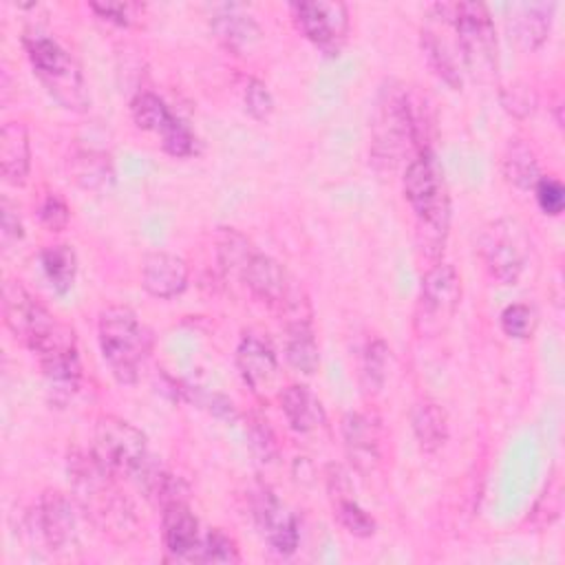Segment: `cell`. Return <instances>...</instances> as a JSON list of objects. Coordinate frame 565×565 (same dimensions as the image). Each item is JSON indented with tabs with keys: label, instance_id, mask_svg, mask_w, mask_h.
I'll use <instances>...</instances> for the list:
<instances>
[{
	"label": "cell",
	"instance_id": "6da1fadb",
	"mask_svg": "<svg viewBox=\"0 0 565 565\" xmlns=\"http://www.w3.org/2000/svg\"><path fill=\"white\" fill-rule=\"evenodd\" d=\"M422 119L408 90L397 82H386L377 95L371 124V157L377 168L393 170L408 154L426 150Z\"/></svg>",
	"mask_w": 565,
	"mask_h": 565
},
{
	"label": "cell",
	"instance_id": "7a4b0ae2",
	"mask_svg": "<svg viewBox=\"0 0 565 565\" xmlns=\"http://www.w3.org/2000/svg\"><path fill=\"white\" fill-rule=\"evenodd\" d=\"M68 481L77 503L104 532L126 536L135 532L132 508L115 483V475L106 470L93 452L68 455Z\"/></svg>",
	"mask_w": 565,
	"mask_h": 565
},
{
	"label": "cell",
	"instance_id": "3957f363",
	"mask_svg": "<svg viewBox=\"0 0 565 565\" xmlns=\"http://www.w3.org/2000/svg\"><path fill=\"white\" fill-rule=\"evenodd\" d=\"M402 185L404 196L411 210L415 212L419 234L424 236V245L437 252L448 232L450 201L444 181V170L428 148L419 150L415 157L408 159Z\"/></svg>",
	"mask_w": 565,
	"mask_h": 565
},
{
	"label": "cell",
	"instance_id": "277c9868",
	"mask_svg": "<svg viewBox=\"0 0 565 565\" xmlns=\"http://www.w3.org/2000/svg\"><path fill=\"white\" fill-rule=\"evenodd\" d=\"M97 338L104 360L121 384H135L150 351V333L130 307L113 305L99 313Z\"/></svg>",
	"mask_w": 565,
	"mask_h": 565
},
{
	"label": "cell",
	"instance_id": "5b68a950",
	"mask_svg": "<svg viewBox=\"0 0 565 565\" xmlns=\"http://www.w3.org/2000/svg\"><path fill=\"white\" fill-rule=\"evenodd\" d=\"M26 57L35 68L38 77L46 86V90L68 110L82 113L88 108V90L84 84V75L73 60V55L51 35L46 33H26L22 38Z\"/></svg>",
	"mask_w": 565,
	"mask_h": 565
},
{
	"label": "cell",
	"instance_id": "8992f818",
	"mask_svg": "<svg viewBox=\"0 0 565 565\" xmlns=\"http://www.w3.org/2000/svg\"><path fill=\"white\" fill-rule=\"evenodd\" d=\"M457 33V46L466 68L481 82L497 75V35L490 11L481 2H455L433 7Z\"/></svg>",
	"mask_w": 565,
	"mask_h": 565
},
{
	"label": "cell",
	"instance_id": "52a82bcc",
	"mask_svg": "<svg viewBox=\"0 0 565 565\" xmlns=\"http://www.w3.org/2000/svg\"><path fill=\"white\" fill-rule=\"evenodd\" d=\"M241 280L269 309L278 311L289 322H309V305L291 274L271 256L254 252L247 260Z\"/></svg>",
	"mask_w": 565,
	"mask_h": 565
},
{
	"label": "cell",
	"instance_id": "ba28073f",
	"mask_svg": "<svg viewBox=\"0 0 565 565\" xmlns=\"http://www.w3.org/2000/svg\"><path fill=\"white\" fill-rule=\"evenodd\" d=\"M479 254L492 278L514 285L530 258V236L516 218H497L483 227Z\"/></svg>",
	"mask_w": 565,
	"mask_h": 565
},
{
	"label": "cell",
	"instance_id": "9c48e42d",
	"mask_svg": "<svg viewBox=\"0 0 565 565\" xmlns=\"http://www.w3.org/2000/svg\"><path fill=\"white\" fill-rule=\"evenodd\" d=\"M90 452L115 477H135L148 459V439L130 422L115 415H102L95 424Z\"/></svg>",
	"mask_w": 565,
	"mask_h": 565
},
{
	"label": "cell",
	"instance_id": "30bf717a",
	"mask_svg": "<svg viewBox=\"0 0 565 565\" xmlns=\"http://www.w3.org/2000/svg\"><path fill=\"white\" fill-rule=\"evenodd\" d=\"M42 375L46 380L49 395L55 404H66L79 388L82 364L77 353L75 333L71 327L60 322L35 349Z\"/></svg>",
	"mask_w": 565,
	"mask_h": 565
},
{
	"label": "cell",
	"instance_id": "8fae6325",
	"mask_svg": "<svg viewBox=\"0 0 565 565\" xmlns=\"http://www.w3.org/2000/svg\"><path fill=\"white\" fill-rule=\"evenodd\" d=\"M291 15L300 33L322 53L338 55L349 33V11L342 2H294Z\"/></svg>",
	"mask_w": 565,
	"mask_h": 565
},
{
	"label": "cell",
	"instance_id": "7c38bea8",
	"mask_svg": "<svg viewBox=\"0 0 565 565\" xmlns=\"http://www.w3.org/2000/svg\"><path fill=\"white\" fill-rule=\"evenodd\" d=\"M2 316L9 331L33 349L60 322L38 298H33L20 282L7 280L2 289Z\"/></svg>",
	"mask_w": 565,
	"mask_h": 565
},
{
	"label": "cell",
	"instance_id": "4fadbf2b",
	"mask_svg": "<svg viewBox=\"0 0 565 565\" xmlns=\"http://www.w3.org/2000/svg\"><path fill=\"white\" fill-rule=\"evenodd\" d=\"M252 516L263 539L276 554L289 556L298 550V543H300L298 521L267 486H258L252 492Z\"/></svg>",
	"mask_w": 565,
	"mask_h": 565
},
{
	"label": "cell",
	"instance_id": "5bb4252c",
	"mask_svg": "<svg viewBox=\"0 0 565 565\" xmlns=\"http://www.w3.org/2000/svg\"><path fill=\"white\" fill-rule=\"evenodd\" d=\"M35 525L53 552L71 550L77 541V514L71 499L60 490H46L35 510Z\"/></svg>",
	"mask_w": 565,
	"mask_h": 565
},
{
	"label": "cell",
	"instance_id": "9a60e30c",
	"mask_svg": "<svg viewBox=\"0 0 565 565\" xmlns=\"http://www.w3.org/2000/svg\"><path fill=\"white\" fill-rule=\"evenodd\" d=\"M461 300V280L452 265L437 263L433 265L424 280L419 291V320L439 324L441 320H448Z\"/></svg>",
	"mask_w": 565,
	"mask_h": 565
},
{
	"label": "cell",
	"instance_id": "2e32d148",
	"mask_svg": "<svg viewBox=\"0 0 565 565\" xmlns=\"http://www.w3.org/2000/svg\"><path fill=\"white\" fill-rule=\"evenodd\" d=\"M161 534L166 552L177 561H196L203 534L185 497L161 505Z\"/></svg>",
	"mask_w": 565,
	"mask_h": 565
},
{
	"label": "cell",
	"instance_id": "e0dca14e",
	"mask_svg": "<svg viewBox=\"0 0 565 565\" xmlns=\"http://www.w3.org/2000/svg\"><path fill=\"white\" fill-rule=\"evenodd\" d=\"M236 366L243 382L254 391H267L278 375V360L271 344L256 335L245 333L236 347Z\"/></svg>",
	"mask_w": 565,
	"mask_h": 565
},
{
	"label": "cell",
	"instance_id": "ac0fdd59",
	"mask_svg": "<svg viewBox=\"0 0 565 565\" xmlns=\"http://www.w3.org/2000/svg\"><path fill=\"white\" fill-rule=\"evenodd\" d=\"M141 285L154 298H174L188 287V265L170 252H152L141 265Z\"/></svg>",
	"mask_w": 565,
	"mask_h": 565
},
{
	"label": "cell",
	"instance_id": "d6986e66",
	"mask_svg": "<svg viewBox=\"0 0 565 565\" xmlns=\"http://www.w3.org/2000/svg\"><path fill=\"white\" fill-rule=\"evenodd\" d=\"M344 452L358 472H371L380 461V430L364 413H347L342 419Z\"/></svg>",
	"mask_w": 565,
	"mask_h": 565
},
{
	"label": "cell",
	"instance_id": "ffe728a7",
	"mask_svg": "<svg viewBox=\"0 0 565 565\" xmlns=\"http://www.w3.org/2000/svg\"><path fill=\"white\" fill-rule=\"evenodd\" d=\"M212 31L218 42L236 55L252 51L260 42V26L241 7H223L212 18Z\"/></svg>",
	"mask_w": 565,
	"mask_h": 565
},
{
	"label": "cell",
	"instance_id": "44dd1931",
	"mask_svg": "<svg viewBox=\"0 0 565 565\" xmlns=\"http://www.w3.org/2000/svg\"><path fill=\"white\" fill-rule=\"evenodd\" d=\"M31 168V143L24 124L7 121L0 130V172L4 181L24 183Z\"/></svg>",
	"mask_w": 565,
	"mask_h": 565
},
{
	"label": "cell",
	"instance_id": "7402d4cb",
	"mask_svg": "<svg viewBox=\"0 0 565 565\" xmlns=\"http://www.w3.org/2000/svg\"><path fill=\"white\" fill-rule=\"evenodd\" d=\"M280 408L296 433H311L324 426V406L305 384H289L280 391Z\"/></svg>",
	"mask_w": 565,
	"mask_h": 565
},
{
	"label": "cell",
	"instance_id": "603a6c76",
	"mask_svg": "<svg viewBox=\"0 0 565 565\" xmlns=\"http://www.w3.org/2000/svg\"><path fill=\"white\" fill-rule=\"evenodd\" d=\"M552 13H554V2H523L512 7L510 31L514 40L527 51L539 49L547 40V33L552 26Z\"/></svg>",
	"mask_w": 565,
	"mask_h": 565
},
{
	"label": "cell",
	"instance_id": "cb8c5ba5",
	"mask_svg": "<svg viewBox=\"0 0 565 565\" xmlns=\"http://www.w3.org/2000/svg\"><path fill=\"white\" fill-rule=\"evenodd\" d=\"M411 426L419 450L433 455L448 441V415L430 399L417 402L411 411Z\"/></svg>",
	"mask_w": 565,
	"mask_h": 565
},
{
	"label": "cell",
	"instance_id": "d4e9b609",
	"mask_svg": "<svg viewBox=\"0 0 565 565\" xmlns=\"http://www.w3.org/2000/svg\"><path fill=\"white\" fill-rule=\"evenodd\" d=\"M285 355L289 364L302 373H313L320 364L318 342L309 322H289L285 335Z\"/></svg>",
	"mask_w": 565,
	"mask_h": 565
},
{
	"label": "cell",
	"instance_id": "484cf974",
	"mask_svg": "<svg viewBox=\"0 0 565 565\" xmlns=\"http://www.w3.org/2000/svg\"><path fill=\"white\" fill-rule=\"evenodd\" d=\"M40 263L46 280L57 294H66L73 287L77 274V256L71 245H46L40 254Z\"/></svg>",
	"mask_w": 565,
	"mask_h": 565
},
{
	"label": "cell",
	"instance_id": "4316f807",
	"mask_svg": "<svg viewBox=\"0 0 565 565\" xmlns=\"http://www.w3.org/2000/svg\"><path fill=\"white\" fill-rule=\"evenodd\" d=\"M503 174L512 185H516L521 190L534 188V183L541 179L539 161H536L534 152L523 141L508 143L505 154H503Z\"/></svg>",
	"mask_w": 565,
	"mask_h": 565
},
{
	"label": "cell",
	"instance_id": "83f0119b",
	"mask_svg": "<svg viewBox=\"0 0 565 565\" xmlns=\"http://www.w3.org/2000/svg\"><path fill=\"white\" fill-rule=\"evenodd\" d=\"M68 174L77 185L86 190H97L108 183L113 172H110V161L104 152L79 150L68 159Z\"/></svg>",
	"mask_w": 565,
	"mask_h": 565
},
{
	"label": "cell",
	"instance_id": "f1b7e54d",
	"mask_svg": "<svg viewBox=\"0 0 565 565\" xmlns=\"http://www.w3.org/2000/svg\"><path fill=\"white\" fill-rule=\"evenodd\" d=\"M329 494H331V501H333L335 516L349 534H353L358 539H369V536L375 534V527H377L375 519L353 497H349L351 488L335 490V492H329Z\"/></svg>",
	"mask_w": 565,
	"mask_h": 565
},
{
	"label": "cell",
	"instance_id": "f546056e",
	"mask_svg": "<svg viewBox=\"0 0 565 565\" xmlns=\"http://www.w3.org/2000/svg\"><path fill=\"white\" fill-rule=\"evenodd\" d=\"M130 113H132V121L141 130H150L157 135L174 117V113L168 108V104L150 90H141L135 95V99L130 102Z\"/></svg>",
	"mask_w": 565,
	"mask_h": 565
},
{
	"label": "cell",
	"instance_id": "4dcf8cb0",
	"mask_svg": "<svg viewBox=\"0 0 565 565\" xmlns=\"http://www.w3.org/2000/svg\"><path fill=\"white\" fill-rule=\"evenodd\" d=\"M422 49L428 57V64L433 66V71L452 88L461 86V75L459 68L455 64V57L448 53V49L444 46V42L433 33V31H422Z\"/></svg>",
	"mask_w": 565,
	"mask_h": 565
},
{
	"label": "cell",
	"instance_id": "1f68e13d",
	"mask_svg": "<svg viewBox=\"0 0 565 565\" xmlns=\"http://www.w3.org/2000/svg\"><path fill=\"white\" fill-rule=\"evenodd\" d=\"M216 254H218V263L223 267L225 274H236L241 278L247 260L252 258L254 249L249 245V241L234 232V230H225L221 241H218V247H216Z\"/></svg>",
	"mask_w": 565,
	"mask_h": 565
},
{
	"label": "cell",
	"instance_id": "d6a6232c",
	"mask_svg": "<svg viewBox=\"0 0 565 565\" xmlns=\"http://www.w3.org/2000/svg\"><path fill=\"white\" fill-rule=\"evenodd\" d=\"M238 558H241L238 545L227 532H223L221 527H214L207 534H203V541L196 554L199 563H236Z\"/></svg>",
	"mask_w": 565,
	"mask_h": 565
},
{
	"label": "cell",
	"instance_id": "836d02e7",
	"mask_svg": "<svg viewBox=\"0 0 565 565\" xmlns=\"http://www.w3.org/2000/svg\"><path fill=\"white\" fill-rule=\"evenodd\" d=\"M386 366H388V347L384 340L375 338L366 344L364 358H362V382L366 391H380L386 380Z\"/></svg>",
	"mask_w": 565,
	"mask_h": 565
},
{
	"label": "cell",
	"instance_id": "e575fe53",
	"mask_svg": "<svg viewBox=\"0 0 565 565\" xmlns=\"http://www.w3.org/2000/svg\"><path fill=\"white\" fill-rule=\"evenodd\" d=\"M161 146L172 157H192L196 154V137L190 130V126L179 119L177 115L166 124V128L159 132Z\"/></svg>",
	"mask_w": 565,
	"mask_h": 565
},
{
	"label": "cell",
	"instance_id": "d590c367",
	"mask_svg": "<svg viewBox=\"0 0 565 565\" xmlns=\"http://www.w3.org/2000/svg\"><path fill=\"white\" fill-rule=\"evenodd\" d=\"M536 327V311L525 302H512L501 311V329L505 335L525 340Z\"/></svg>",
	"mask_w": 565,
	"mask_h": 565
},
{
	"label": "cell",
	"instance_id": "8d00e7d4",
	"mask_svg": "<svg viewBox=\"0 0 565 565\" xmlns=\"http://www.w3.org/2000/svg\"><path fill=\"white\" fill-rule=\"evenodd\" d=\"M243 102H245V110L258 121L269 119V115L274 113V97H271L267 84L256 79V77L247 79Z\"/></svg>",
	"mask_w": 565,
	"mask_h": 565
},
{
	"label": "cell",
	"instance_id": "74e56055",
	"mask_svg": "<svg viewBox=\"0 0 565 565\" xmlns=\"http://www.w3.org/2000/svg\"><path fill=\"white\" fill-rule=\"evenodd\" d=\"M532 190H534L536 203L543 210V214L558 216L563 212V207H565V188L558 179L541 174V179L534 183Z\"/></svg>",
	"mask_w": 565,
	"mask_h": 565
},
{
	"label": "cell",
	"instance_id": "f35d334b",
	"mask_svg": "<svg viewBox=\"0 0 565 565\" xmlns=\"http://www.w3.org/2000/svg\"><path fill=\"white\" fill-rule=\"evenodd\" d=\"M38 218L40 223L51 230V232H60L68 225V218H71V210L66 205V201L60 196V194H46L42 201H40V207H38Z\"/></svg>",
	"mask_w": 565,
	"mask_h": 565
},
{
	"label": "cell",
	"instance_id": "ab89813d",
	"mask_svg": "<svg viewBox=\"0 0 565 565\" xmlns=\"http://www.w3.org/2000/svg\"><path fill=\"white\" fill-rule=\"evenodd\" d=\"M247 437H249L252 450L260 457V461H271L276 457V439L267 422L252 417L247 426Z\"/></svg>",
	"mask_w": 565,
	"mask_h": 565
},
{
	"label": "cell",
	"instance_id": "60d3db41",
	"mask_svg": "<svg viewBox=\"0 0 565 565\" xmlns=\"http://www.w3.org/2000/svg\"><path fill=\"white\" fill-rule=\"evenodd\" d=\"M0 234H2V245L4 247H9L11 243H18L24 234L20 214L9 203V199H2V203H0Z\"/></svg>",
	"mask_w": 565,
	"mask_h": 565
},
{
	"label": "cell",
	"instance_id": "b9f144b4",
	"mask_svg": "<svg viewBox=\"0 0 565 565\" xmlns=\"http://www.w3.org/2000/svg\"><path fill=\"white\" fill-rule=\"evenodd\" d=\"M90 9L108 22H115V24H121V26L130 24V9L132 7L126 4V2H90Z\"/></svg>",
	"mask_w": 565,
	"mask_h": 565
}]
</instances>
